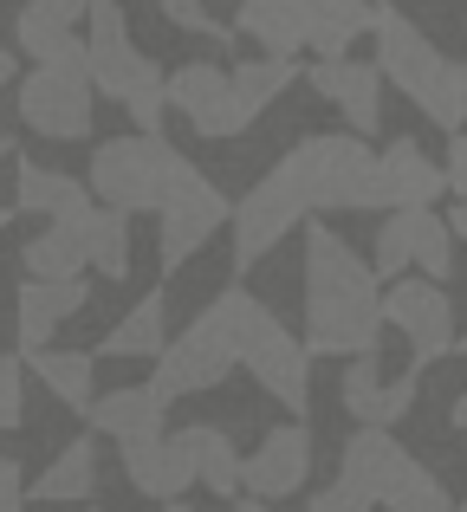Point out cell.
<instances>
[{
    "label": "cell",
    "mask_w": 467,
    "mask_h": 512,
    "mask_svg": "<svg viewBox=\"0 0 467 512\" xmlns=\"http://www.w3.org/2000/svg\"><path fill=\"white\" fill-rule=\"evenodd\" d=\"M390 512H455V500H448V487H442V474H435V467H409L403 480H396V493L390 500H383Z\"/></svg>",
    "instance_id": "cell-33"
},
{
    "label": "cell",
    "mask_w": 467,
    "mask_h": 512,
    "mask_svg": "<svg viewBox=\"0 0 467 512\" xmlns=\"http://www.w3.org/2000/svg\"><path fill=\"white\" fill-rule=\"evenodd\" d=\"M163 98L169 111H182L202 137H221V111H228V72L208 59H189L176 72H163Z\"/></svg>",
    "instance_id": "cell-22"
},
{
    "label": "cell",
    "mask_w": 467,
    "mask_h": 512,
    "mask_svg": "<svg viewBox=\"0 0 467 512\" xmlns=\"http://www.w3.org/2000/svg\"><path fill=\"white\" fill-rule=\"evenodd\" d=\"M455 350H467V331H455Z\"/></svg>",
    "instance_id": "cell-45"
},
{
    "label": "cell",
    "mask_w": 467,
    "mask_h": 512,
    "mask_svg": "<svg viewBox=\"0 0 467 512\" xmlns=\"http://www.w3.org/2000/svg\"><path fill=\"white\" fill-rule=\"evenodd\" d=\"M59 227L65 240L78 247V260L85 266H98L104 279H130V214H117V208H72V214H59Z\"/></svg>",
    "instance_id": "cell-19"
},
{
    "label": "cell",
    "mask_w": 467,
    "mask_h": 512,
    "mask_svg": "<svg viewBox=\"0 0 467 512\" xmlns=\"http://www.w3.org/2000/svg\"><path fill=\"white\" fill-rule=\"evenodd\" d=\"M299 78H305L299 59H240L234 72H228V111H221V137L253 130L266 111H273V98H286Z\"/></svg>",
    "instance_id": "cell-16"
},
{
    "label": "cell",
    "mask_w": 467,
    "mask_h": 512,
    "mask_svg": "<svg viewBox=\"0 0 467 512\" xmlns=\"http://www.w3.org/2000/svg\"><path fill=\"white\" fill-rule=\"evenodd\" d=\"M234 376V344H228V325H221V312L208 305V312H195L189 325H182L176 344H163V357H156V376H150V396L163 402V409H176V402L189 396H208V389H221Z\"/></svg>",
    "instance_id": "cell-7"
},
{
    "label": "cell",
    "mask_w": 467,
    "mask_h": 512,
    "mask_svg": "<svg viewBox=\"0 0 467 512\" xmlns=\"http://www.w3.org/2000/svg\"><path fill=\"white\" fill-rule=\"evenodd\" d=\"M85 26H91L85 33V78H91V91L111 98V104H124L130 124H137L143 137H163V111H169L163 65H156L150 52L130 46L124 7H117V0H85Z\"/></svg>",
    "instance_id": "cell-4"
},
{
    "label": "cell",
    "mask_w": 467,
    "mask_h": 512,
    "mask_svg": "<svg viewBox=\"0 0 467 512\" xmlns=\"http://www.w3.org/2000/svg\"><path fill=\"white\" fill-rule=\"evenodd\" d=\"M305 512H370V500H364V493H351L344 480H331L325 493H312V506H305Z\"/></svg>",
    "instance_id": "cell-38"
},
{
    "label": "cell",
    "mask_w": 467,
    "mask_h": 512,
    "mask_svg": "<svg viewBox=\"0 0 467 512\" xmlns=\"http://www.w3.org/2000/svg\"><path fill=\"white\" fill-rule=\"evenodd\" d=\"M7 221H13V208H0V227H7Z\"/></svg>",
    "instance_id": "cell-46"
},
{
    "label": "cell",
    "mask_w": 467,
    "mask_h": 512,
    "mask_svg": "<svg viewBox=\"0 0 467 512\" xmlns=\"http://www.w3.org/2000/svg\"><path fill=\"white\" fill-rule=\"evenodd\" d=\"M234 512H266V506L260 500H234Z\"/></svg>",
    "instance_id": "cell-43"
},
{
    "label": "cell",
    "mask_w": 467,
    "mask_h": 512,
    "mask_svg": "<svg viewBox=\"0 0 467 512\" xmlns=\"http://www.w3.org/2000/svg\"><path fill=\"white\" fill-rule=\"evenodd\" d=\"M228 221H234V273H240V266L266 260V253H273L279 240L292 234V227H305L312 214H305V201L286 188V175H279V169H266L260 182H253L247 195L234 201V214H228Z\"/></svg>",
    "instance_id": "cell-11"
},
{
    "label": "cell",
    "mask_w": 467,
    "mask_h": 512,
    "mask_svg": "<svg viewBox=\"0 0 467 512\" xmlns=\"http://www.w3.org/2000/svg\"><path fill=\"white\" fill-rule=\"evenodd\" d=\"M78 20H85V0H26L20 20H13V39L33 65H78L85 72Z\"/></svg>",
    "instance_id": "cell-14"
},
{
    "label": "cell",
    "mask_w": 467,
    "mask_h": 512,
    "mask_svg": "<svg viewBox=\"0 0 467 512\" xmlns=\"http://www.w3.org/2000/svg\"><path fill=\"white\" fill-rule=\"evenodd\" d=\"M0 512H20V506H0Z\"/></svg>",
    "instance_id": "cell-49"
},
{
    "label": "cell",
    "mask_w": 467,
    "mask_h": 512,
    "mask_svg": "<svg viewBox=\"0 0 467 512\" xmlns=\"http://www.w3.org/2000/svg\"><path fill=\"white\" fill-rule=\"evenodd\" d=\"M305 20H312V0H240L228 33L253 39L266 59H292L305 52Z\"/></svg>",
    "instance_id": "cell-21"
},
{
    "label": "cell",
    "mask_w": 467,
    "mask_h": 512,
    "mask_svg": "<svg viewBox=\"0 0 467 512\" xmlns=\"http://www.w3.org/2000/svg\"><path fill=\"white\" fill-rule=\"evenodd\" d=\"M7 85H13V52L0 46V91H7Z\"/></svg>",
    "instance_id": "cell-41"
},
{
    "label": "cell",
    "mask_w": 467,
    "mask_h": 512,
    "mask_svg": "<svg viewBox=\"0 0 467 512\" xmlns=\"http://www.w3.org/2000/svg\"><path fill=\"white\" fill-rule=\"evenodd\" d=\"M33 376L52 389V402H65V409H78V415L98 396V383H91V376H98V357H91V350H52L46 344V350H33Z\"/></svg>",
    "instance_id": "cell-29"
},
{
    "label": "cell",
    "mask_w": 467,
    "mask_h": 512,
    "mask_svg": "<svg viewBox=\"0 0 467 512\" xmlns=\"http://www.w3.org/2000/svg\"><path fill=\"white\" fill-rule=\"evenodd\" d=\"M91 78L78 65H33V72L13 85V111L33 137H52V143H78L91 137Z\"/></svg>",
    "instance_id": "cell-8"
},
{
    "label": "cell",
    "mask_w": 467,
    "mask_h": 512,
    "mask_svg": "<svg viewBox=\"0 0 467 512\" xmlns=\"http://www.w3.org/2000/svg\"><path fill=\"white\" fill-rule=\"evenodd\" d=\"M228 214H234V201L221 195L202 169H195L189 182H176V195L156 208V253H163V273L176 279L182 266H189L221 227H228Z\"/></svg>",
    "instance_id": "cell-9"
},
{
    "label": "cell",
    "mask_w": 467,
    "mask_h": 512,
    "mask_svg": "<svg viewBox=\"0 0 467 512\" xmlns=\"http://www.w3.org/2000/svg\"><path fill=\"white\" fill-rule=\"evenodd\" d=\"M26 428V383H20V363L0 357V435Z\"/></svg>",
    "instance_id": "cell-35"
},
{
    "label": "cell",
    "mask_w": 467,
    "mask_h": 512,
    "mask_svg": "<svg viewBox=\"0 0 467 512\" xmlns=\"http://www.w3.org/2000/svg\"><path fill=\"white\" fill-rule=\"evenodd\" d=\"M124 480H130V493H143V500H156V506H169V500H182V493L195 487V467H189V448H182V435H150V441H124Z\"/></svg>",
    "instance_id": "cell-17"
},
{
    "label": "cell",
    "mask_w": 467,
    "mask_h": 512,
    "mask_svg": "<svg viewBox=\"0 0 467 512\" xmlns=\"http://www.w3.org/2000/svg\"><path fill=\"white\" fill-rule=\"evenodd\" d=\"M286 175V188L305 201V214H325V208H344V214H377L383 208V182H377V150L364 137H299L286 156L273 163Z\"/></svg>",
    "instance_id": "cell-5"
},
{
    "label": "cell",
    "mask_w": 467,
    "mask_h": 512,
    "mask_svg": "<svg viewBox=\"0 0 467 512\" xmlns=\"http://www.w3.org/2000/svg\"><path fill=\"white\" fill-rule=\"evenodd\" d=\"M163 344H169V292L150 286L111 331H104L98 357H163Z\"/></svg>",
    "instance_id": "cell-25"
},
{
    "label": "cell",
    "mask_w": 467,
    "mask_h": 512,
    "mask_svg": "<svg viewBox=\"0 0 467 512\" xmlns=\"http://www.w3.org/2000/svg\"><path fill=\"white\" fill-rule=\"evenodd\" d=\"M182 448H189V467H195V480H202L208 493H221V500H240V448H234L228 428L189 422V428H182Z\"/></svg>",
    "instance_id": "cell-27"
},
{
    "label": "cell",
    "mask_w": 467,
    "mask_h": 512,
    "mask_svg": "<svg viewBox=\"0 0 467 512\" xmlns=\"http://www.w3.org/2000/svg\"><path fill=\"white\" fill-rule=\"evenodd\" d=\"M215 312H221V325H228L234 370H253V383L273 402H286V415L312 409V357H305V344L273 318V305L253 299L247 286H228L215 299Z\"/></svg>",
    "instance_id": "cell-3"
},
{
    "label": "cell",
    "mask_w": 467,
    "mask_h": 512,
    "mask_svg": "<svg viewBox=\"0 0 467 512\" xmlns=\"http://www.w3.org/2000/svg\"><path fill=\"white\" fill-rule=\"evenodd\" d=\"M383 338V286L325 221H305V357H370Z\"/></svg>",
    "instance_id": "cell-1"
},
{
    "label": "cell",
    "mask_w": 467,
    "mask_h": 512,
    "mask_svg": "<svg viewBox=\"0 0 467 512\" xmlns=\"http://www.w3.org/2000/svg\"><path fill=\"white\" fill-rule=\"evenodd\" d=\"M189 175H195L189 156L169 150V137H143V130L91 150V195L117 214H156L176 195V182H189Z\"/></svg>",
    "instance_id": "cell-6"
},
{
    "label": "cell",
    "mask_w": 467,
    "mask_h": 512,
    "mask_svg": "<svg viewBox=\"0 0 467 512\" xmlns=\"http://www.w3.org/2000/svg\"><path fill=\"white\" fill-rule=\"evenodd\" d=\"M0 156H13V143H7V137H0Z\"/></svg>",
    "instance_id": "cell-47"
},
{
    "label": "cell",
    "mask_w": 467,
    "mask_h": 512,
    "mask_svg": "<svg viewBox=\"0 0 467 512\" xmlns=\"http://www.w3.org/2000/svg\"><path fill=\"white\" fill-rule=\"evenodd\" d=\"M163 20L182 26V33H202V39H221V33H228V26H221L202 0H163Z\"/></svg>",
    "instance_id": "cell-36"
},
{
    "label": "cell",
    "mask_w": 467,
    "mask_h": 512,
    "mask_svg": "<svg viewBox=\"0 0 467 512\" xmlns=\"http://www.w3.org/2000/svg\"><path fill=\"white\" fill-rule=\"evenodd\" d=\"M416 467V454L403 448V441L390 435V428H357L351 441H344V454H338V480L351 493H364L370 506H383L396 493V480Z\"/></svg>",
    "instance_id": "cell-15"
},
{
    "label": "cell",
    "mask_w": 467,
    "mask_h": 512,
    "mask_svg": "<svg viewBox=\"0 0 467 512\" xmlns=\"http://www.w3.org/2000/svg\"><path fill=\"white\" fill-rule=\"evenodd\" d=\"M91 487H98V441H85V435H78L72 448H59V461H52L46 474L33 480V500L65 506V500H85Z\"/></svg>",
    "instance_id": "cell-30"
},
{
    "label": "cell",
    "mask_w": 467,
    "mask_h": 512,
    "mask_svg": "<svg viewBox=\"0 0 467 512\" xmlns=\"http://www.w3.org/2000/svg\"><path fill=\"white\" fill-rule=\"evenodd\" d=\"M312 91L325 104H338L344 124H351V137H377L383 124V78L377 65H357V59H331V65H312Z\"/></svg>",
    "instance_id": "cell-18"
},
{
    "label": "cell",
    "mask_w": 467,
    "mask_h": 512,
    "mask_svg": "<svg viewBox=\"0 0 467 512\" xmlns=\"http://www.w3.org/2000/svg\"><path fill=\"white\" fill-rule=\"evenodd\" d=\"M416 389H422L416 370L377 376V357H351L338 396H344V415H357V428H396L409 409H416Z\"/></svg>",
    "instance_id": "cell-13"
},
{
    "label": "cell",
    "mask_w": 467,
    "mask_h": 512,
    "mask_svg": "<svg viewBox=\"0 0 467 512\" xmlns=\"http://www.w3.org/2000/svg\"><path fill=\"white\" fill-rule=\"evenodd\" d=\"M383 325H396L409 338V370L416 376L455 350V305H448V286H429V279H390Z\"/></svg>",
    "instance_id": "cell-10"
},
{
    "label": "cell",
    "mask_w": 467,
    "mask_h": 512,
    "mask_svg": "<svg viewBox=\"0 0 467 512\" xmlns=\"http://www.w3.org/2000/svg\"><path fill=\"white\" fill-rule=\"evenodd\" d=\"M455 428H461V435H467V396L455 402Z\"/></svg>",
    "instance_id": "cell-42"
},
{
    "label": "cell",
    "mask_w": 467,
    "mask_h": 512,
    "mask_svg": "<svg viewBox=\"0 0 467 512\" xmlns=\"http://www.w3.org/2000/svg\"><path fill=\"white\" fill-rule=\"evenodd\" d=\"M305 480H312V428L305 422H279L260 435V448L240 454V500H286V493H299Z\"/></svg>",
    "instance_id": "cell-12"
},
{
    "label": "cell",
    "mask_w": 467,
    "mask_h": 512,
    "mask_svg": "<svg viewBox=\"0 0 467 512\" xmlns=\"http://www.w3.org/2000/svg\"><path fill=\"white\" fill-rule=\"evenodd\" d=\"M416 266L429 273V286H448V273H455V240H448L442 214H422V234H416Z\"/></svg>",
    "instance_id": "cell-34"
},
{
    "label": "cell",
    "mask_w": 467,
    "mask_h": 512,
    "mask_svg": "<svg viewBox=\"0 0 467 512\" xmlns=\"http://www.w3.org/2000/svg\"><path fill=\"white\" fill-rule=\"evenodd\" d=\"M163 402L150 396V383H137V389H104V396H91V409H85V422L98 428V435H111L117 448L124 441H150V435H163Z\"/></svg>",
    "instance_id": "cell-24"
},
{
    "label": "cell",
    "mask_w": 467,
    "mask_h": 512,
    "mask_svg": "<svg viewBox=\"0 0 467 512\" xmlns=\"http://www.w3.org/2000/svg\"><path fill=\"white\" fill-rule=\"evenodd\" d=\"M91 299L85 279H26L20 286V344L26 350H46L52 331L65 325V318H78Z\"/></svg>",
    "instance_id": "cell-23"
},
{
    "label": "cell",
    "mask_w": 467,
    "mask_h": 512,
    "mask_svg": "<svg viewBox=\"0 0 467 512\" xmlns=\"http://www.w3.org/2000/svg\"><path fill=\"white\" fill-rule=\"evenodd\" d=\"M377 182H383V208H429V201H442V163L416 137H390V150H377Z\"/></svg>",
    "instance_id": "cell-20"
},
{
    "label": "cell",
    "mask_w": 467,
    "mask_h": 512,
    "mask_svg": "<svg viewBox=\"0 0 467 512\" xmlns=\"http://www.w3.org/2000/svg\"><path fill=\"white\" fill-rule=\"evenodd\" d=\"M20 260H26V279H85V260H78V247L59 234V227L33 234L20 247Z\"/></svg>",
    "instance_id": "cell-32"
},
{
    "label": "cell",
    "mask_w": 467,
    "mask_h": 512,
    "mask_svg": "<svg viewBox=\"0 0 467 512\" xmlns=\"http://www.w3.org/2000/svg\"><path fill=\"white\" fill-rule=\"evenodd\" d=\"M442 188L455 201H467V130H455V143H448V163H442Z\"/></svg>",
    "instance_id": "cell-37"
},
{
    "label": "cell",
    "mask_w": 467,
    "mask_h": 512,
    "mask_svg": "<svg viewBox=\"0 0 467 512\" xmlns=\"http://www.w3.org/2000/svg\"><path fill=\"white\" fill-rule=\"evenodd\" d=\"M422 214H429V208H390V221L377 227V240H370V273H377V286H383V279H403L409 266H416Z\"/></svg>",
    "instance_id": "cell-31"
},
{
    "label": "cell",
    "mask_w": 467,
    "mask_h": 512,
    "mask_svg": "<svg viewBox=\"0 0 467 512\" xmlns=\"http://www.w3.org/2000/svg\"><path fill=\"white\" fill-rule=\"evenodd\" d=\"M377 39V78H390L429 124L442 130H467V59H448L416 20H403L396 7H377L370 20Z\"/></svg>",
    "instance_id": "cell-2"
},
{
    "label": "cell",
    "mask_w": 467,
    "mask_h": 512,
    "mask_svg": "<svg viewBox=\"0 0 467 512\" xmlns=\"http://www.w3.org/2000/svg\"><path fill=\"white\" fill-rule=\"evenodd\" d=\"M377 7L370 0H312V20H305V52H318V65L344 59L357 39L370 33Z\"/></svg>",
    "instance_id": "cell-26"
},
{
    "label": "cell",
    "mask_w": 467,
    "mask_h": 512,
    "mask_svg": "<svg viewBox=\"0 0 467 512\" xmlns=\"http://www.w3.org/2000/svg\"><path fill=\"white\" fill-rule=\"evenodd\" d=\"M163 512H195V506H189V500H169V506H163Z\"/></svg>",
    "instance_id": "cell-44"
},
{
    "label": "cell",
    "mask_w": 467,
    "mask_h": 512,
    "mask_svg": "<svg viewBox=\"0 0 467 512\" xmlns=\"http://www.w3.org/2000/svg\"><path fill=\"white\" fill-rule=\"evenodd\" d=\"M13 201H20L26 214H46V221H59V214L72 208H91V188L72 182V175L33 163V156H20V169H13Z\"/></svg>",
    "instance_id": "cell-28"
},
{
    "label": "cell",
    "mask_w": 467,
    "mask_h": 512,
    "mask_svg": "<svg viewBox=\"0 0 467 512\" xmlns=\"http://www.w3.org/2000/svg\"><path fill=\"white\" fill-rule=\"evenodd\" d=\"M442 227H448V240H455V247H461V240H467V201H455V208L442 214Z\"/></svg>",
    "instance_id": "cell-40"
},
{
    "label": "cell",
    "mask_w": 467,
    "mask_h": 512,
    "mask_svg": "<svg viewBox=\"0 0 467 512\" xmlns=\"http://www.w3.org/2000/svg\"><path fill=\"white\" fill-rule=\"evenodd\" d=\"M20 493H26L20 461H13V454H0V506H20Z\"/></svg>",
    "instance_id": "cell-39"
},
{
    "label": "cell",
    "mask_w": 467,
    "mask_h": 512,
    "mask_svg": "<svg viewBox=\"0 0 467 512\" xmlns=\"http://www.w3.org/2000/svg\"><path fill=\"white\" fill-rule=\"evenodd\" d=\"M455 512H467V500H455Z\"/></svg>",
    "instance_id": "cell-48"
}]
</instances>
